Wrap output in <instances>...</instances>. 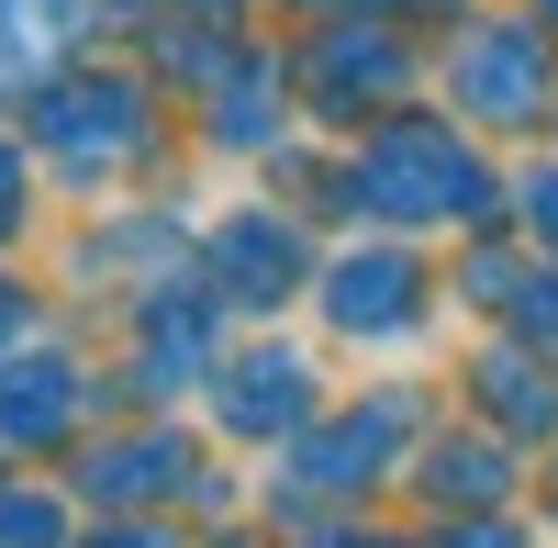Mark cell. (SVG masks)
<instances>
[{
    "label": "cell",
    "instance_id": "8",
    "mask_svg": "<svg viewBox=\"0 0 558 548\" xmlns=\"http://www.w3.org/2000/svg\"><path fill=\"white\" fill-rule=\"evenodd\" d=\"M78 426V370L68 358H23V370H0V437H68Z\"/></svg>",
    "mask_w": 558,
    "mask_h": 548
},
{
    "label": "cell",
    "instance_id": "21",
    "mask_svg": "<svg viewBox=\"0 0 558 548\" xmlns=\"http://www.w3.org/2000/svg\"><path fill=\"white\" fill-rule=\"evenodd\" d=\"M101 548H168V537H146V526H123V537H101Z\"/></svg>",
    "mask_w": 558,
    "mask_h": 548
},
{
    "label": "cell",
    "instance_id": "10",
    "mask_svg": "<svg viewBox=\"0 0 558 548\" xmlns=\"http://www.w3.org/2000/svg\"><path fill=\"white\" fill-rule=\"evenodd\" d=\"M213 347V302H146V392H179Z\"/></svg>",
    "mask_w": 558,
    "mask_h": 548
},
{
    "label": "cell",
    "instance_id": "15",
    "mask_svg": "<svg viewBox=\"0 0 558 548\" xmlns=\"http://www.w3.org/2000/svg\"><path fill=\"white\" fill-rule=\"evenodd\" d=\"M57 537H68V515L45 492H0V548H57Z\"/></svg>",
    "mask_w": 558,
    "mask_h": 548
},
{
    "label": "cell",
    "instance_id": "17",
    "mask_svg": "<svg viewBox=\"0 0 558 548\" xmlns=\"http://www.w3.org/2000/svg\"><path fill=\"white\" fill-rule=\"evenodd\" d=\"M447 548H525V537H502V526H458Z\"/></svg>",
    "mask_w": 558,
    "mask_h": 548
},
{
    "label": "cell",
    "instance_id": "9",
    "mask_svg": "<svg viewBox=\"0 0 558 548\" xmlns=\"http://www.w3.org/2000/svg\"><path fill=\"white\" fill-rule=\"evenodd\" d=\"M391 79H402V45L380 23H336L313 45V90L324 102H368V90H391Z\"/></svg>",
    "mask_w": 558,
    "mask_h": 548
},
{
    "label": "cell",
    "instance_id": "13",
    "mask_svg": "<svg viewBox=\"0 0 558 548\" xmlns=\"http://www.w3.org/2000/svg\"><path fill=\"white\" fill-rule=\"evenodd\" d=\"M223 146H268V134H279V102H268V68H246L235 90H223Z\"/></svg>",
    "mask_w": 558,
    "mask_h": 548
},
{
    "label": "cell",
    "instance_id": "16",
    "mask_svg": "<svg viewBox=\"0 0 558 548\" xmlns=\"http://www.w3.org/2000/svg\"><path fill=\"white\" fill-rule=\"evenodd\" d=\"M525 224L558 247V168H536V179H525Z\"/></svg>",
    "mask_w": 558,
    "mask_h": 548
},
{
    "label": "cell",
    "instance_id": "7",
    "mask_svg": "<svg viewBox=\"0 0 558 548\" xmlns=\"http://www.w3.org/2000/svg\"><path fill=\"white\" fill-rule=\"evenodd\" d=\"M302 415H313V370L291 347H257L246 370H223V426H235V437H279Z\"/></svg>",
    "mask_w": 558,
    "mask_h": 548
},
{
    "label": "cell",
    "instance_id": "12",
    "mask_svg": "<svg viewBox=\"0 0 558 548\" xmlns=\"http://www.w3.org/2000/svg\"><path fill=\"white\" fill-rule=\"evenodd\" d=\"M179 470L191 460H179L168 437H134V448H101V460H89V492H101V504H134V492H168Z\"/></svg>",
    "mask_w": 558,
    "mask_h": 548
},
{
    "label": "cell",
    "instance_id": "1",
    "mask_svg": "<svg viewBox=\"0 0 558 548\" xmlns=\"http://www.w3.org/2000/svg\"><path fill=\"white\" fill-rule=\"evenodd\" d=\"M357 202L368 213H402V224H470V213H492V168L458 146V134H436V123H391L380 146H368V168H357Z\"/></svg>",
    "mask_w": 558,
    "mask_h": 548
},
{
    "label": "cell",
    "instance_id": "4",
    "mask_svg": "<svg viewBox=\"0 0 558 548\" xmlns=\"http://www.w3.org/2000/svg\"><path fill=\"white\" fill-rule=\"evenodd\" d=\"M324 313H336L347 336H402L413 313H425V281H413V258L368 247V258H336V281H324Z\"/></svg>",
    "mask_w": 558,
    "mask_h": 548
},
{
    "label": "cell",
    "instance_id": "18",
    "mask_svg": "<svg viewBox=\"0 0 558 548\" xmlns=\"http://www.w3.org/2000/svg\"><path fill=\"white\" fill-rule=\"evenodd\" d=\"M525 291H536V302H525V313H536V325H558V281H525Z\"/></svg>",
    "mask_w": 558,
    "mask_h": 548
},
{
    "label": "cell",
    "instance_id": "5",
    "mask_svg": "<svg viewBox=\"0 0 558 548\" xmlns=\"http://www.w3.org/2000/svg\"><path fill=\"white\" fill-rule=\"evenodd\" d=\"M213 281L235 291V302H291V291H302V236H291L279 213H235V224L213 236Z\"/></svg>",
    "mask_w": 558,
    "mask_h": 548
},
{
    "label": "cell",
    "instance_id": "2",
    "mask_svg": "<svg viewBox=\"0 0 558 548\" xmlns=\"http://www.w3.org/2000/svg\"><path fill=\"white\" fill-rule=\"evenodd\" d=\"M34 134H45V157H68V168H112V157L146 146V102H134L123 79H68V90H45Z\"/></svg>",
    "mask_w": 558,
    "mask_h": 548
},
{
    "label": "cell",
    "instance_id": "19",
    "mask_svg": "<svg viewBox=\"0 0 558 548\" xmlns=\"http://www.w3.org/2000/svg\"><path fill=\"white\" fill-rule=\"evenodd\" d=\"M12 191H23V157H12V146H0V213H12Z\"/></svg>",
    "mask_w": 558,
    "mask_h": 548
},
{
    "label": "cell",
    "instance_id": "20",
    "mask_svg": "<svg viewBox=\"0 0 558 548\" xmlns=\"http://www.w3.org/2000/svg\"><path fill=\"white\" fill-rule=\"evenodd\" d=\"M12 325H23V291H12V281H0V347H12Z\"/></svg>",
    "mask_w": 558,
    "mask_h": 548
},
{
    "label": "cell",
    "instance_id": "11",
    "mask_svg": "<svg viewBox=\"0 0 558 548\" xmlns=\"http://www.w3.org/2000/svg\"><path fill=\"white\" fill-rule=\"evenodd\" d=\"M481 403H492L514 437H547V415H558V392L536 381V358H514V347H492V358H481Z\"/></svg>",
    "mask_w": 558,
    "mask_h": 548
},
{
    "label": "cell",
    "instance_id": "22",
    "mask_svg": "<svg viewBox=\"0 0 558 548\" xmlns=\"http://www.w3.org/2000/svg\"><path fill=\"white\" fill-rule=\"evenodd\" d=\"M547 23H558V0H547Z\"/></svg>",
    "mask_w": 558,
    "mask_h": 548
},
{
    "label": "cell",
    "instance_id": "6",
    "mask_svg": "<svg viewBox=\"0 0 558 548\" xmlns=\"http://www.w3.org/2000/svg\"><path fill=\"white\" fill-rule=\"evenodd\" d=\"M402 426H413V403H402V392L357 403L336 437H313V448H302V481H313V492H357V481H368V470H380L391 448H402Z\"/></svg>",
    "mask_w": 558,
    "mask_h": 548
},
{
    "label": "cell",
    "instance_id": "14",
    "mask_svg": "<svg viewBox=\"0 0 558 548\" xmlns=\"http://www.w3.org/2000/svg\"><path fill=\"white\" fill-rule=\"evenodd\" d=\"M436 492H458V504H492V492H502V448H447V460H436Z\"/></svg>",
    "mask_w": 558,
    "mask_h": 548
},
{
    "label": "cell",
    "instance_id": "3",
    "mask_svg": "<svg viewBox=\"0 0 558 548\" xmlns=\"http://www.w3.org/2000/svg\"><path fill=\"white\" fill-rule=\"evenodd\" d=\"M458 102H470L481 123H536V102H547V45L525 23H481L470 45H458Z\"/></svg>",
    "mask_w": 558,
    "mask_h": 548
}]
</instances>
